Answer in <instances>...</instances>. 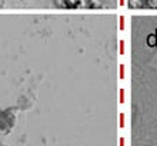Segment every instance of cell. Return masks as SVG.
Segmentation results:
<instances>
[{
    "instance_id": "277c9868",
    "label": "cell",
    "mask_w": 157,
    "mask_h": 146,
    "mask_svg": "<svg viewBox=\"0 0 157 146\" xmlns=\"http://www.w3.org/2000/svg\"><path fill=\"white\" fill-rule=\"evenodd\" d=\"M0 146H6V145H4V143H3V142H0Z\"/></svg>"
},
{
    "instance_id": "6da1fadb",
    "label": "cell",
    "mask_w": 157,
    "mask_h": 146,
    "mask_svg": "<svg viewBox=\"0 0 157 146\" xmlns=\"http://www.w3.org/2000/svg\"><path fill=\"white\" fill-rule=\"evenodd\" d=\"M17 113H19L17 108H7L0 110V133H12L17 123Z\"/></svg>"
},
{
    "instance_id": "3957f363",
    "label": "cell",
    "mask_w": 157,
    "mask_h": 146,
    "mask_svg": "<svg viewBox=\"0 0 157 146\" xmlns=\"http://www.w3.org/2000/svg\"><path fill=\"white\" fill-rule=\"evenodd\" d=\"M156 42H157V37L154 36V34H150V37H149V40H147V43H149L150 46H154V45H156Z\"/></svg>"
},
{
    "instance_id": "5b68a950",
    "label": "cell",
    "mask_w": 157,
    "mask_h": 146,
    "mask_svg": "<svg viewBox=\"0 0 157 146\" xmlns=\"http://www.w3.org/2000/svg\"><path fill=\"white\" fill-rule=\"evenodd\" d=\"M20 2H25V0H20Z\"/></svg>"
},
{
    "instance_id": "7a4b0ae2",
    "label": "cell",
    "mask_w": 157,
    "mask_h": 146,
    "mask_svg": "<svg viewBox=\"0 0 157 146\" xmlns=\"http://www.w3.org/2000/svg\"><path fill=\"white\" fill-rule=\"evenodd\" d=\"M57 4L63 9H78L82 7V0H57Z\"/></svg>"
}]
</instances>
